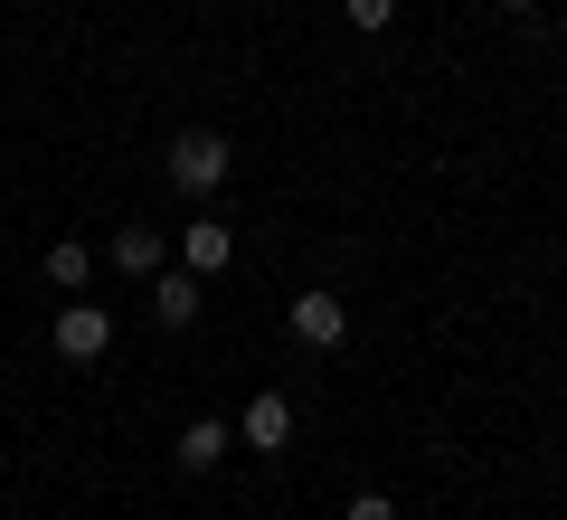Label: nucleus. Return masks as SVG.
Returning <instances> with one entry per match:
<instances>
[{
    "label": "nucleus",
    "instance_id": "obj_1",
    "mask_svg": "<svg viewBox=\"0 0 567 520\" xmlns=\"http://www.w3.org/2000/svg\"><path fill=\"white\" fill-rule=\"evenodd\" d=\"M227 161H237V152H227L218 133H181V142H171V161H162V171H171V190H181V200H218Z\"/></svg>",
    "mask_w": 567,
    "mask_h": 520
},
{
    "label": "nucleus",
    "instance_id": "obj_2",
    "mask_svg": "<svg viewBox=\"0 0 567 520\" xmlns=\"http://www.w3.org/2000/svg\"><path fill=\"white\" fill-rule=\"evenodd\" d=\"M293 340H303V350H341L350 340V303L341 294H293Z\"/></svg>",
    "mask_w": 567,
    "mask_h": 520
},
{
    "label": "nucleus",
    "instance_id": "obj_3",
    "mask_svg": "<svg viewBox=\"0 0 567 520\" xmlns=\"http://www.w3.org/2000/svg\"><path fill=\"white\" fill-rule=\"evenodd\" d=\"M237 436L256 445V455H284V436H293V398H284V388H256L246 417H237Z\"/></svg>",
    "mask_w": 567,
    "mask_h": 520
},
{
    "label": "nucleus",
    "instance_id": "obj_4",
    "mask_svg": "<svg viewBox=\"0 0 567 520\" xmlns=\"http://www.w3.org/2000/svg\"><path fill=\"white\" fill-rule=\"evenodd\" d=\"M104 340H114V322L95 303H58V360H104Z\"/></svg>",
    "mask_w": 567,
    "mask_h": 520
},
{
    "label": "nucleus",
    "instance_id": "obj_5",
    "mask_svg": "<svg viewBox=\"0 0 567 520\" xmlns=\"http://www.w3.org/2000/svg\"><path fill=\"white\" fill-rule=\"evenodd\" d=\"M227 256H237V227H218V218H189L181 227V265H189V275H227Z\"/></svg>",
    "mask_w": 567,
    "mask_h": 520
},
{
    "label": "nucleus",
    "instance_id": "obj_6",
    "mask_svg": "<svg viewBox=\"0 0 567 520\" xmlns=\"http://www.w3.org/2000/svg\"><path fill=\"white\" fill-rule=\"evenodd\" d=\"M152 313H162L171 332H189V322H199V275H189V265H162V275H152Z\"/></svg>",
    "mask_w": 567,
    "mask_h": 520
},
{
    "label": "nucleus",
    "instance_id": "obj_7",
    "mask_svg": "<svg viewBox=\"0 0 567 520\" xmlns=\"http://www.w3.org/2000/svg\"><path fill=\"white\" fill-rule=\"evenodd\" d=\"M171 455H181V473H208V463L227 455V426H218V417H189V426H181V445H171Z\"/></svg>",
    "mask_w": 567,
    "mask_h": 520
},
{
    "label": "nucleus",
    "instance_id": "obj_8",
    "mask_svg": "<svg viewBox=\"0 0 567 520\" xmlns=\"http://www.w3.org/2000/svg\"><path fill=\"white\" fill-rule=\"evenodd\" d=\"M104 256H114L123 275H162V237H152V227H114V246H104Z\"/></svg>",
    "mask_w": 567,
    "mask_h": 520
},
{
    "label": "nucleus",
    "instance_id": "obj_9",
    "mask_svg": "<svg viewBox=\"0 0 567 520\" xmlns=\"http://www.w3.org/2000/svg\"><path fill=\"white\" fill-rule=\"evenodd\" d=\"M85 275H95V246H76V237H58V246H48V284H58V294H76Z\"/></svg>",
    "mask_w": 567,
    "mask_h": 520
},
{
    "label": "nucleus",
    "instance_id": "obj_10",
    "mask_svg": "<svg viewBox=\"0 0 567 520\" xmlns=\"http://www.w3.org/2000/svg\"><path fill=\"white\" fill-rule=\"evenodd\" d=\"M341 10H350V29H388L398 20V0H341Z\"/></svg>",
    "mask_w": 567,
    "mask_h": 520
},
{
    "label": "nucleus",
    "instance_id": "obj_11",
    "mask_svg": "<svg viewBox=\"0 0 567 520\" xmlns=\"http://www.w3.org/2000/svg\"><path fill=\"white\" fill-rule=\"evenodd\" d=\"M350 520H398V501H388V492H360V501H350Z\"/></svg>",
    "mask_w": 567,
    "mask_h": 520
},
{
    "label": "nucleus",
    "instance_id": "obj_12",
    "mask_svg": "<svg viewBox=\"0 0 567 520\" xmlns=\"http://www.w3.org/2000/svg\"><path fill=\"white\" fill-rule=\"evenodd\" d=\"M502 10H539V0H502Z\"/></svg>",
    "mask_w": 567,
    "mask_h": 520
}]
</instances>
